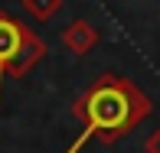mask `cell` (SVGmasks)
<instances>
[{
  "instance_id": "cell-3",
  "label": "cell",
  "mask_w": 160,
  "mask_h": 153,
  "mask_svg": "<svg viewBox=\"0 0 160 153\" xmlns=\"http://www.w3.org/2000/svg\"><path fill=\"white\" fill-rule=\"evenodd\" d=\"M62 46L69 49L72 55H88L92 49L98 46V30L88 20H72L62 30Z\"/></svg>"
},
{
  "instance_id": "cell-1",
  "label": "cell",
  "mask_w": 160,
  "mask_h": 153,
  "mask_svg": "<svg viewBox=\"0 0 160 153\" xmlns=\"http://www.w3.org/2000/svg\"><path fill=\"white\" fill-rule=\"evenodd\" d=\"M150 111H154L150 98L134 82L108 72V75L95 78L88 88L78 94V101L72 104V114L82 121V134L69 143L65 153H78L88 140H98V143L121 140Z\"/></svg>"
},
{
  "instance_id": "cell-6",
  "label": "cell",
  "mask_w": 160,
  "mask_h": 153,
  "mask_svg": "<svg viewBox=\"0 0 160 153\" xmlns=\"http://www.w3.org/2000/svg\"><path fill=\"white\" fill-rule=\"evenodd\" d=\"M144 150H147V153H160V127H157L154 134L147 137V143H144Z\"/></svg>"
},
{
  "instance_id": "cell-4",
  "label": "cell",
  "mask_w": 160,
  "mask_h": 153,
  "mask_svg": "<svg viewBox=\"0 0 160 153\" xmlns=\"http://www.w3.org/2000/svg\"><path fill=\"white\" fill-rule=\"evenodd\" d=\"M46 55V42L39 39L33 30H30V36H26V42H23V49L17 52V59H13V65H10V78H20V75H26V72L33 69L36 62Z\"/></svg>"
},
{
  "instance_id": "cell-2",
  "label": "cell",
  "mask_w": 160,
  "mask_h": 153,
  "mask_svg": "<svg viewBox=\"0 0 160 153\" xmlns=\"http://www.w3.org/2000/svg\"><path fill=\"white\" fill-rule=\"evenodd\" d=\"M26 36H30V30L17 17L0 13V101H3V78L10 75V65L17 59V52L23 49Z\"/></svg>"
},
{
  "instance_id": "cell-5",
  "label": "cell",
  "mask_w": 160,
  "mask_h": 153,
  "mask_svg": "<svg viewBox=\"0 0 160 153\" xmlns=\"http://www.w3.org/2000/svg\"><path fill=\"white\" fill-rule=\"evenodd\" d=\"M23 10L30 13L33 20L46 23V20H52L56 13L62 10V0H23Z\"/></svg>"
}]
</instances>
